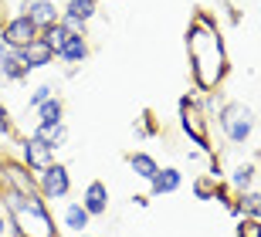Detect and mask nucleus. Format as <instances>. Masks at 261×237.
Listing matches in <instances>:
<instances>
[{
	"instance_id": "nucleus-1",
	"label": "nucleus",
	"mask_w": 261,
	"mask_h": 237,
	"mask_svg": "<svg viewBox=\"0 0 261 237\" xmlns=\"http://www.w3.org/2000/svg\"><path fill=\"white\" fill-rule=\"evenodd\" d=\"M187 55H190L194 85L200 92H217L221 82L227 78V71H231V61H227V47H224L221 28L203 10L190 20V28H187Z\"/></svg>"
},
{
	"instance_id": "nucleus-2",
	"label": "nucleus",
	"mask_w": 261,
	"mask_h": 237,
	"mask_svg": "<svg viewBox=\"0 0 261 237\" xmlns=\"http://www.w3.org/2000/svg\"><path fill=\"white\" fill-rule=\"evenodd\" d=\"M0 210L7 214V224L14 237H55V217L41 193H17L0 190Z\"/></svg>"
},
{
	"instance_id": "nucleus-3",
	"label": "nucleus",
	"mask_w": 261,
	"mask_h": 237,
	"mask_svg": "<svg viewBox=\"0 0 261 237\" xmlns=\"http://www.w3.org/2000/svg\"><path fill=\"white\" fill-rule=\"evenodd\" d=\"M217 125H221V133L227 136V142H234V146L248 142L254 136V112H251V105L224 102L221 112H217Z\"/></svg>"
},
{
	"instance_id": "nucleus-4",
	"label": "nucleus",
	"mask_w": 261,
	"mask_h": 237,
	"mask_svg": "<svg viewBox=\"0 0 261 237\" xmlns=\"http://www.w3.org/2000/svg\"><path fill=\"white\" fill-rule=\"evenodd\" d=\"M207 112H203V105L194 102V98H180V129H184V136L194 146H200V152H211V133H207Z\"/></svg>"
},
{
	"instance_id": "nucleus-5",
	"label": "nucleus",
	"mask_w": 261,
	"mask_h": 237,
	"mask_svg": "<svg viewBox=\"0 0 261 237\" xmlns=\"http://www.w3.org/2000/svg\"><path fill=\"white\" fill-rule=\"evenodd\" d=\"M38 190L44 200H65L71 193V173L65 163H51L48 170L38 173Z\"/></svg>"
},
{
	"instance_id": "nucleus-6",
	"label": "nucleus",
	"mask_w": 261,
	"mask_h": 237,
	"mask_svg": "<svg viewBox=\"0 0 261 237\" xmlns=\"http://www.w3.org/2000/svg\"><path fill=\"white\" fill-rule=\"evenodd\" d=\"M17 146H20V163H24L34 176H38L41 170H48L51 163H55V149H51L48 142H41L34 133H31V136H20Z\"/></svg>"
},
{
	"instance_id": "nucleus-7",
	"label": "nucleus",
	"mask_w": 261,
	"mask_h": 237,
	"mask_svg": "<svg viewBox=\"0 0 261 237\" xmlns=\"http://www.w3.org/2000/svg\"><path fill=\"white\" fill-rule=\"evenodd\" d=\"M0 38L7 41L10 51H20V47H28L34 38H41V31L34 28L24 14H14V17H7V24L0 28Z\"/></svg>"
},
{
	"instance_id": "nucleus-8",
	"label": "nucleus",
	"mask_w": 261,
	"mask_h": 237,
	"mask_svg": "<svg viewBox=\"0 0 261 237\" xmlns=\"http://www.w3.org/2000/svg\"><path fill=\"white\" fill-rule=\"evenodd\" d=\"M20 14H24L38 31H44V28H51V24L61 20V10H58L55 0H24V4H20Z\"/></svg>"
},
{
	"instance_id": "nucleus-9",
	"label": "nucleus",
	"mask_w": 261,
	"mask_h": 237,
	"mask_svg": "<svg viewBox=\"0 0 261 237\" xmlns=\"http://www.w3.org/2000/svg\"><path fill=\"white\" fill-rule=\"evenodd\" d=\"M17 58L28 65V71H34V68H48V65H55V51H51V44L44 38H34L28 47H20L17 51Z\"/></svg>"
},
{
	"instance_id": "nucleus-10",
	"label": "nucleus",
	"mask_w": 261,
	"mask_h": 237,
	"mask_svg": "<svg viewBox=\"0 0 261 237\" xmlns=\"http://www.w3.org/2000/svg\"><path fill=\"white\" fill-rule=\"evenodd\" d=\"M82 207L92 214V217H106L109 214V187L102 180H92L82 193Z\"/></svg>"
},
{
	"instance_id": "nucleus-11",
	"label": "nucleus",
	"mask_w": 261,
	"mask_h": 237,
	"mask_svg": "<svg viewBox=\"0 0 261 237\" xmlns=\"http://www.w3.org/2000/svg\"><path fill=\"white\" fill-rule=\"evenodd\" d=\"M184 187V173L176 170V166H160L153 180H149V193L153 197H163V193H176V190Z\"/></svg>"
},
{
	"instance_id": "nucleus-12",
	"label": "nucleus",
	"mask_w": 261,
	"mask_h": 237,
	"mask_svg": "<svg viewBox=\"0 0 261 237\" xmlns=\"http://www.w3.org/2000/svg\"><path fill=\"white\" fill-rule=\"evenodd\" d=\"M88 55H92V44H88L85 34H71L65 41V47L58 51V58L65 65H82V61H88Z\"/></svg>"
},
{
	"instance_id": "nucleus-13",
	"label": "nucleus",
	"mask_w": 261,
	"mask_h": 237,
	"mask_svg": "<svg viewBox=\"0 0 261 237\" xmlns=\"http://www.w3.org/2000/svg\"><path fill=\"white\" fill-rule=\"evenodd\" d=\"M61 224H65L71 234H85V230L92 227V214H88L82 203H68L65 214H61Z\"/></svg>"
},
{
	"instance_id": "nucleus-14",
	"label": "nucleus",
	"mask_w": 261,
	"mask_h": 237,
	"mask_svg": "<svg viewBox=\"0 0 261 237\" xmlns=\"http://www.w3.org/2000/svg\"><path fill=\"white\" fill-rule=\"evenodd\" d=\"M129 170L136 173V176H139V180H153L156 173H160V163L153 160V156H149V152H143V149H136V152H129Z\"/></svg>"
},
{
	"instance_id": "nucleus-15",
	"label": "nucleus",
	"mask_w": 261,
	"mask_h": 237,
	"mask_svg": "<svg viewBox=\"0 0 261 237\" xmlns=\"http://www.w3.org/2000/svg\"><path fill=\"white\" fill-rule=\"evenodd\" d=\"M34 112H38V125L65 122V98H61V95H55V98H48L44 105H38Z\"/></svg>"
},
{
	"instance_id": "nucleus-16",
	"label": "nucleus",
	"mask_w": 261,
	"mask_h": 237,
	"mask_svg": "<svg viewBox=\"0 0 261 237\" xmlns=\"http://www.w3.org/2000/svg\"><path fill=\"white\" fill-rule=\"evenodd\" d=\"M28 65L17 58V51H10L7 58H4V65H0V78L7 82V85H14V82H28Z\"/></svg>"
},
{
	"instance_id": "nucleus-17",
	"label": "nucleus",
	"mask_w": 261,
	"mask_h": 237,
	"mask_svg": "<svg viewBox=\"0 0 261 237\" xmlns=\"http://www.w3.org/2000/svg\"><path fill=\"white\" fill-rule=\"evenodd\" d=\"M34 136H38L41 142H48L51 149L58 152L61 146L68 142V125H65V122H55V125H34Z\"/></svg>"
},
{
	"instance_id": "nucleus-18",
	"label": "nucleus",
	"mask_w": 261,
	"mask_h": 237,
	"mask_svg": "<svg viewBox=\"0 0 261 237\" xmlns=\"http://www.w3.org/2000/svg\"><path fill=\"white\" fill-rule=\"evenodd\" d=\"M254 183V166L251 163H238L231 173H227V187L234 190V193H248Z\"/></svg>"
},
{
	"instance_id": "nucleus-19",
	"label": "nucleus",
	"mask_w": 261,
	"mask_h": 237,
	"mask_svg": "<svg viewBox=\"0 0 261 237\" xmlns=\"http://www.w3.org/2000/svg\"><path fill=\"white\" fill-rule=\"evenodd\" d=\"M98 4L95 0H65V7H61V17H75V20H82V24H88V20L98 14Z\"/></svg>"
},
{
	"instance_id": "nucleus-20",
	"label": "nucleus",
	"mask_w": 261,
	"mask_h": 237,
	"mask_svg": "<svg viewBox=\"0 0 261 237\" xmlns=\"http://www.w3.org/2000/svg\"><path fill=\"white\" fill-rule=\"evenodd\" d=\"M217 190H221V180L211 176V173H200L194 180V197L197 200H217Z\"/></svg>"
},
{
	"instance_id": "nucleus-21",
	"label": "nucleus",
	"mask_w": 261,
	"mask_h": 237,
	"mask_svg": "<svg viewBox=\"0 0 261 237\" xmlns=\"http://www.w3.org/2000/svg\"><path fill=\"white\" fill-rule=\"evenodd\" d=\"M41 38L48 41V44H51V51L58 55L61 47H65V41L71 38V31H68L65 24H61V20H58V24H51V28H44V31H41Z\"/></svg>"
},
{
	"instance_id": "nucleus-22",
	"label": "nucleus",
	"mask_w": 261,
	"mask_h": 237,
	"mask_svg": "<svg viewBox=\"0 0 261 237\" xmlns=\"http://www.w3.org/2000/svg\"><path fill=\"white\" fill-rule=\"evenodd\" d=\"M238 203H241L244 217H254V220H261V193H258V190H248V193H238Z\"/></svg>"
},
{
	"instance_id": "nucleus-23",
	"label": "nucleus",
	"mask_w": 261,
	"mask_h": 237,
	"mask_svg": "<svg viewBox=\"0 0 261 237\" xmlns=\"http://www.w3.org/2000/svg\"><path fill=\"white\" fill-rule=\"evenodd\" d=\"M55 95H58V88H55V85H38V88H34V92L28 95V109H31V112H34L38 105H44V102H48V98H55Z\"/></svg>"
},
{
	"instance_id": "nucleus-24",
	"label": "nucleus",
	"mask_w": 261,
	"mask_h": 237,
	"mask_svg": "<svg viewBox=\"0 0 261 237\" xmlns=\"http://www.w3.org/2000/svg\"><path fill=\"white\" fill-rule=\"evenodd\" d=\"M17 136V125H14V119H10V109L4 102H0V142H7Z\"/></svg>"
},
{
	"instance_id": "nucleus-25",
	"label": "nucleus",
	"mask_w": 261,
	"mask_h": 237,
	"mask_svg": "<svg viewBox=\"0 0 261 237\" xmlns=\"http://www.w3.org/2000/svg\"><path fill=\"white\" fill-rule=\"evenodd\" d=\"M238 237H261V220L254 217H241L238 220V230H234Z\"/></svg>"
},
{
	"instance_id": "nucleus-26",
	"label": "nucleus",
	"mask_w": 261,
	"mask_h": 237,
	"mask_svg": "<svg viewBox=\"0 0 261 237\" xmlns=\"http://www.w3.org/2000/svg\"><path fill=\"white\" fill-rule=\"evenodd\" d=\"M153 133H156V125H153V115L146 112V115H143V122L136 125V136H139V139H146V136H153Z\"/></svg>"
},
{
	"instance_id": "nucleus-27",
	"label": "nucleus",
	"mask_w": 261,
	"mask_h": 237,
	"mask_svg": "<svg viewBox=\"0 0 261 237\" xmlns=\"http://www.w3.org/2000/svg\"><path fill=\"white\" fill-rule=\"evenodd\" d=\"M7 230H10V224H7V214L0 210V237H7Z\"/></svg>"
},
{
	"instance_id": "nucleus-28",
	"label": "nucleus",
	"mask_w": 261,
	"mask_h": 237,
	"mask_svg": "<svg viewBox=\"0 0 261 237\" xmlns=\"http://www.w3.org/2000/svg\"><path fill=\"white\" fill-rule=\"evenodd\" d=\"M133 203H136V207H149V197H146V193H136Z\"/></svg>"
},
{
	"instance_id": "nucleus-29",
	"label": "nucleus",
	"mask_w": 261,
	"mask_h": 237,
	"mask_svg": "<svg viewBox=\"0 0 261 237\" xmlns=\"http://www.w3.org/2000/svg\"><path fill=\"white\" fill-rule=\"evenodd\" d=\"M7 24V7H4V0H0V28Z\"/></svg>"
},
{
	"instance_id": "nucleus-30",
	"label": "nucleus",
	"mask_w": 261,
	"mask_h": 237,
	"mask_svg": "<svg viewBox=\"0 0 261 237\" xmlns=\"http://www.w3.org/2000/svg\"><path fill=\"white\" fill-rule=\"evenodd\" d=\"M75 237H95V234H88V230H85V234H75Z\"/></svg>"
},
{
	"instance_id": "nucleus-31",
	"label": "nucleus",
	"mask_w": 261,
	"mask_h": 237,
	"mask_svg": "<svg viewBox=\"0 0 261 237\" xmlns=\"http://www.w3.org/2000/svg\"><path fill=\"white\" fill-rule=\"evenodd\" d=\"M95 4H98V0H95Z\"/></svg>"
},
{
	"instance_id": "nucleus-32",
	"label": "nucleus",
	"mask_w": 261,
	"mask_h": 237,
	"mask_svg": "<svg viewBox=\"0 0 261 237\" xmlns=\"http://www.w3.org/2000/svg\"><path fill=\"white\" fill-rule=\"evenodd\" d=\"M258 10H261V7H258Z\"/></svg>"
},
{
	"instance_id": "nucleus-33",
	"label": "nucleus",
	"mask_w": 261,
	"mask_h": 237,
	"mask_svg": "<svg viewBox=\"0 0 261 237\" xmlns=\"http://www.w3.org/2000/svg\"><path fill=\"white\" fill-rule=\"evenodd\" d=\"M7 237H10V234H7Z\"/></svg>"
}]
</instances>
